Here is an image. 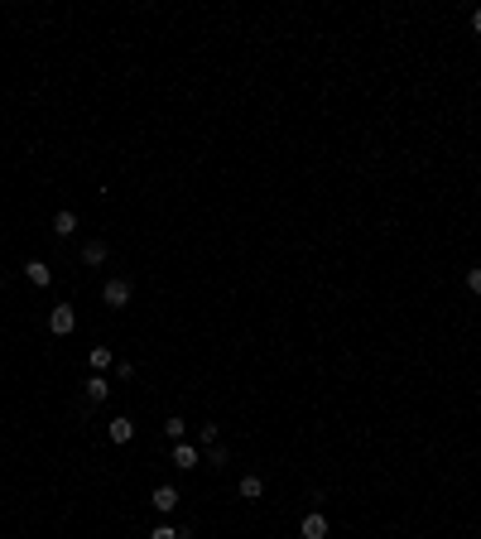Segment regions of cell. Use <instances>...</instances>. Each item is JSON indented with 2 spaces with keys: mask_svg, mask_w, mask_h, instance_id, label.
I'll list each match as a JSON object with an SVG mask.
<instances>
[{
  "mask_svg": "<svg viewBox=\"0 0 481 539\" xmlns=\"http://www.w3.org/2000/svg\"><path fill=\"white\" fill-rule=\"evenodd\" d=\"M106 438H111V443H130V438H135V424L120 414V419H111V424H106Z\"/></svg>",
  "mask_w": 481,
  "mask_h": 539,
  "instance_id": "cell-7",
  "label": "cell"
},
{
  "mask_svg": "<svg viewBox=\"0 0 481 539\" xmlns=\"http://www.w3.org/2000/svg\"><path fill=\"white\" fill-rule=\"evenodd\" d=\"M149 506H154L159 515H169V511L179 506V486H169V482H164V486H154V491H149Z\"/></svg>",
  "mask_w": 481,
  "mask_h": 539,
  "instance_id": "cell-3",
  "label": "cell"
},
{
  "mask_svg": "<svg viewBox=\"0 0 481 539\" xmlns=\"http://www.w3.org/2000/svg\"><path fill=\"white\" fill-rule=\"evenodd\" d=\"M82 265H106V241H87L82 246Z\"/></svg>",
  "mask_w": 481,
  "mask_h": 539,
  "instance_id": "cell-11",
  "label": "cell"
},
{
  "mask_svg": "<svg viewBox=\"0 0 481 539\" xmlns=\"http://www.w3.org/2000/svg\"><path fill=\"white\" fill-rule=\"evenodd\" d=\"M149 539H179V530H174V525H154V530H149Z\"/></svg>",
  "mask_w": 481,
  "mask_h": 539,
  "instance_id": "cell-16",
  "label": "cell"
},
{
  "mask_svg": "<svg viewBox=\"0 0 481 539\" xmlns=\"http://www.w3.org/2000/svg\"><path fill=\"white\" fill-rule=\"evenodd\" d=\"M298 530H303V539H327V515H323V511H308Z\"/></svg>",
  "mask_w": 481,
  "mask_h": 539,
  "instance_id": "cell-5",
  "label": "cell"
},
{
  "mask_svg": "<svg viewBox=\"0 0 481 539\" xmlns=\"http://www.w3.org/2000/svg\"><path fill=\"white\" fill-rule=\"evenodd\" d=\"M260 491H265V482H260L255 472H246V477H241V501H260Z\"/></svg>",
  "mask_w": 481,
  "mask_h": 539,
  "instance_id": "cell-9",
  "label": "cell"
},
{
  "mask_svg": "<svg viewBox=\"0 0 481 539\" xmlns=\"http://www.w3.org/2000/svg\"><path fill=\"white\" fill-rule=\"evenodd\" d=\"M130 294H135V284H130L125 275H116V280H106V289H101V299H106V309H125V304H130Z\"/></svg>",
  "mask_w": 481,
  "mask_h": 539,
  "instance_id": "cell-1",
  "label": "cell"
},
{
  "mask_svg": "<svg viewBox=\"0 0 481 539\" xmlns=\"http://www.w3.org/2000/svg\"><path fill=\"white\" fill-rule=\"evenodd\" d=\"M217 438H221L217 424H197V448H217Z\"/></svg>",
  "mask_w": 481,
  "mask_h": 539,
  "instance_id": "cell-14",
  "label": "cell"
},
{
  "mask_svg": "<svg viewBox=\"0 0 481 539\" xmlns=\"http://www.w3.org/2000/svg\"><path fill=\"white\" fill-rule=\"evenodd\" d=\"M73 327H78V313H73V304H58V309L48 313V332H53V337H68Z\"/></svg>",
  "mask_w": 481,
  "mask_h": 539,
  "instance_id": "cell-2",
  "label": "cell"
},
{
  "mask_svg": "<svg viewBox=\"0 0 481 539\" xmlns=\"http://www.w3.org/2000/svg\"><path fill=\"white\" fill-rule=\"evenodd\" d=\"M87 361H92V371H96V376H101L106 366H116V356H111V347H92V356H87Z\"/></svg>",
  "mask_w": 481,
  "mask_h": 539,
  "instance_id": "cell-12",
  "label": "cell"
},
{
  "mask_svg": "<svg viewBox=\"0 0 481 539\" xmlns=\"http://www.w3.org/2000/svg\"><path fill=\"white\" fill-rule=\"evenodd\" d=\"M111 395V381L106 376H87V405H101Z\"/></svg>",
  "mask_w": 481,
  "mask_h": 539,
  "instance_id": "cell-8",
  "label": "cell"
},
{
  "mask_svg": "<svg viewBox=\"0 0 481 539\" xmlns=\"http://www.w3.org/2000/svg\"><path fill=\"white\" fill-rule=\"evenodd\" d=\"M164 438H169V443H183V438H188V419H179V414H174V419L164 424Z\"/></svg>",
  "mask_w": 481,
  "mask_h": 539,
  "instance_id": "cell-13",
  "label": "cell"
},
{
  "mask_svg": "<svg viewBox=\"0 0 481 539\" xmlns=\"http://www.w3.org/2000/svg\"><path fill=\"white\" fill-rule=\"evenodd\" d=\"M169 457H174V467H183V472H188V467H197V457H202V453H197V443L183 438V443H174V448H169Z\"/></svg>",
  "mask_w": 481,
  "mask_h": 539,
  "instance_id": "cell-4",
  "label": "cell"
},
{
  "mask_svg": "<svg viewBox=\"0 0 481 539\" xmlns=\"http://www.w3.org/2000/svg\"><path fill=\"white\" fill-rule=\"evenodd\" d=\"M73 231H78V212H68V208H63V212L53 217V236H73Z\"/></svg>",
  "mask_w": 481,
  "mask_h": 539,
  "instance_id": "cell-10",
  "label": "cell"
},
{
  "mask_svg": "<svg viewBox=\"0 0 481 539\" xmlns=\"http://www.w3.org/2000/svg\"><path fill=\"white\" fill-rule=\"evenodd\" d=\"M24 280H29L34 289H48V284H53V270H48L44 260H29V265H24Z\"/></svg>",
  "mask_w": 481,
  "mask_h": 539,
  "instance_id": "cell-6",
  "label": "cell"
},
{
  "mask_svg": "<svg viewBox=\"0 0 481 539\" xmlns=\"http://www.w3.org/2000/svg\"><path fill=\"white\" fill-rule=\"evenodd\" d=\"M226 462H231V453H226L221 443H217V448H207V467H226Z\"/></svg>",
  "mask_w": 481,
  "mask_h": 539,
  "instance_id": "cell-15",
  "label": "cell"
},
{
  "mask_svg": "<svg viewBox=\"0 0 481 539\" xmlns=\"http://www.w3.org/2000/svg\"><path fill=\"white\" fill-rule=\"evenodd\" d=\"M467 289H472V294L481 299V270H467Z\"/></svg>",
  "mask_w": 481,
  "mask_h": 539,
  "instance_id": "cell-17",
  "label": "cell"
},
{
  "mask_svg": "<svg viewBox=\"0 0 481 539\" xmlns=\"http://www.w3.org/2000/svg\"><path fill=\"white\" fill-rule=\"evenodd\" d=\"M472 29H477V34H481V5H477V10H472Z\"/></svg>",
  "mask_w": 481,
  "mask_h": 539,
  "instance_id": "cell-18",
  "label": "cell"
}]
</instances>
